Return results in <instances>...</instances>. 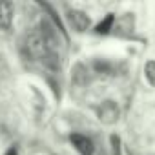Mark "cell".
<instances>
[{"instance_id": "cell-1", "label": "cell", "mask_w": 155, "mask_h": 155, "mask_svg": "<svg viewBox=\"0 0 155 155\" xmlns=\"http://www.w3.org/2000/svg\"><path fill=\"white\" fill-rule=\"evenodd\" d=\"M24 46H26L28 53L31 57H35V58L46 60L51 55L49 49H48V46H46V42H44V37L40 35V31H29V33H26Z\"/></svg>"}, {"instance_id": "cell-2", "label": "cell", "mask_w": 155, "mask_h": 155, "mask_svg": "<svg viewBox=\"0 0 155 155\" xmlns=\"http://www.w3.org/2000/svg\"><path fill=\"white\" fill-rule=\"evenodd\" d=\"M97 115H99V120L104 122V124H113L117 122L119 119V108L113 101H104L99 110H97Z\"/></svg>"}, {"instance_id": "cell-3", "label": "cell", "mask_w": 155, "mask_h": 155, "mask_svg": "<svg viewBox=\"0 0 155 155\" xmlns=\"http://www.w3.org/2000/svg\"><path fill=\"white\" fill-rule=\"evenodd\" d=\"M71 144L75 146V150L79 151L81 155H93V142H91V139H88V137H84V135H81V133H73L71 137Z\"/></svg>"}, {"instance_id": "cell-4", "label": "cell", "mask_w": 155, "mask_h": 155, "mask_svg": "<svg viewBox=\"0 0 155 155\" xmlns=\"http://www.w3.org/2000/svg\"><path fill=\"white\" fill-rule=\"evenodd\" d=\"M68 20H69V24H71L77 31H81V33L90 28V17H88L84 11H77V9L69 11V13H68Z\"/></svg>"}, {"instance_id": "cell-5", "label": "cell", "mask_w": 155, "mask_h": 155, "mask_svg": "<svg viewBox=\"0 0 155 155\" xmlns=\"http://www.w3.org/2000/svg\"><path fill=\"white\" fill-rule=\"evenodd\" d=\"M13 22V4L11 2H0V29L8 31Z\"/></svg>"}, {"instance_id": "cell-6", "label": "cell", "mask_w": 155, "mask_h": 155, "mask_svg": "<svg viewBox=\"0 0 155 155\" xmlns=\"http://www.w3.org/2000/svg\"><path fill=\"white\" fill-rule=\"evenodd\" d=\"M113 22H115V17H113V15H108L102 22H99V24H97L95 31H97L99 35H106V33H110V29L113 28Z\"/></svg>"}, {"instance_id": "cell-7", "label": "cell", "mask_w": 155, "mask_h": 155, "mask_svg": "<svg viewBox=\"0 0 155 155\" xmlns=\"http://www.w3.org/2000/svg\"><path fill=\"white\" fill-rule=\"evenodd\" d=\"M144 75H146L148 82L155 88V60L146 62V66H144Z\"/></svg>"}, {"instance_id": "cell-8", "label": "cell", "mask_w": 155, "mask_h": 155, "mask_svg": "<svg viewBox=\"0 0 155 155\" xmlns=\"http://www.w3.org/2000/svg\"><path fill=\"white\" fill-rule=\"evenodd\" d=\"M73 81L77 84H84L86 82V75H84V66L82 64H77L73 68Z\"/></svg>"}, {"instance_id": "cell-9", "label": "cell", "mask_w": 155, "mask_h": 155, "mask_svg": "<svg viewBox=\"0 0 155 155\" xmlns=\"http://www.w3.org/2000/svg\"><path fill=\"white\" fill-rule=\"evenodd\" d=\"M111 155H120V139L117 135H111Z\"/></svg>"}, {"instance_id": "cell-10", "label": "cell", "mask_w": 155, "mask_h": 155, "mask_svg": "<svg viewBox=\"0 0 155 155\" xmlns=\"http://www.w3.org/2000/svg\"><path fill=\"white\" fill-rule=\"evenodd\" d=\"M95 69H97L99 73H102V71H104V73H110V71H111V66H110L108 62H101V60H97V62H95Z\"/></svg>"}, {"instance_id": "cell-11", "label": "cell", "mask_w": 155, "mask_h": 155, "mask_svg": "<svg viewBox=\"0 0 155 155\" xmlns=\"http://www.w3.org/2000/svg\"><path fill=\"white\" fill-rule=\"evenodd\" d=\"M6 155H17V148H9Z\"/></svg>"}]
</instances>
